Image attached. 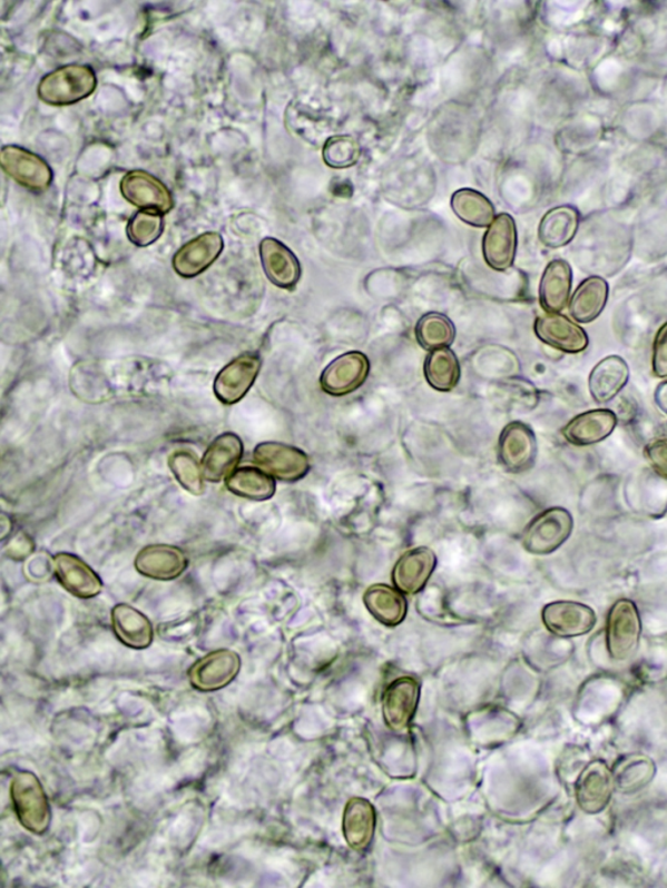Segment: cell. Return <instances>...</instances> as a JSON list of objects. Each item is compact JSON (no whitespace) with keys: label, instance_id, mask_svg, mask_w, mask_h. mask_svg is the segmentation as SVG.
<instances>
[{"label":"cell","instance_id":"11","mask_svg":"<svg viewBox=\"0 0 667 888\" xmlns=\"http://www.w3.org/2000/svg\"><path fill=\"white\" fill-rule=\"evenodd\" d=\"M542 622L556 637L571 639L585 637L592 631L597 616L594 609L585 603L557 601L543 608Z\"/></svg>","mask_w":667,"mask_h":888},{"label":"cell","instance_id":"16","mask_svg":"<svg viewBox=\"0 0 667 888\" xmlns=\"http://www.w3.org/2000/svg\"><path fill=\"white\" fill-rule=\"evenodd\" d=\"M225 248L224 237L218 233H205L195 237L175 253L173 266L182 278H195L217 262Z\"/></svg>","mask_w":667,"mask_h":888},{"label":"cell","instance_id":"23","mask_svg":"<svg viewBox=\"0 0 667 888\" xmlns=\"http://www.w3.org/2000/svg\"><path fill=\"white\" fill-rule=\"evenodd\" d=\"M136 570L153 580L170 581L179 578L188 566L186 554L178 547L150 545L135 559Z\"/></svg>","mask_w":667,"mask_h":888},{"label":"cell","instance_id":"27","mask_svg":"<svg viewBox=\"0 0 667 888\" xmlns=\"http://www.w3.org/2000/svg\"><path fill=\"white\" fill-rule=\"evenodd\" d=\"M115 637L128 648L141 650L151 645L153 625L150 620L139 610L120 603L112 609L111 614Z\"/></svg>","mask_w":667,"mask_h":888},{"label":"cell","instance_id":"34","mask_svg":"<svg viewBox=\"0 0 667 888\" xmlns=\"http://www.w3.org/2000/svg\"><path fill=\"white\" fill-rule=\"evenodd\" d=\"M451 208L460 220L473 227H488L496 219V209L478 190L459 189L451 197Z\"/></svg>","mask_w":667,"mask_h":888},{"label":"cell","instance_id":"39","mask_svg":"<svg viewBox=\"0 0 667 888\" xmlns=\"http://www.w3.org/2000/svg\"><path fill=\"white\" fill-rule=\"evenodd\" d=\"M360 155V145L354 137L342 135L334 136L325 144L324 160L333 168H347L356 165Z\"/></svg>","mask_w":667,"mask_h":888},{"label":"cell","instance_id":"36","mask_svg":"<svg viewBox=\"0 0 667 888\" xmlns=\"http://www.w3.org/2000/svg\"><path fill=\"white\" fill-rule=\"evenodd\" d=\"M416 339L428 351L449 348L455 342L457 330L452 320L441 313H428L419 319Z\"/></svg>","mask_w":667,"mask_h":888},{"label":"cell","instance_id":"33","mask_svg":"<svg viewBox=\"0 0 667 888\" xmlns=\"http://www.w3.org/2000/svg\"><path fill=\"white\" fill-rule=\"evenodd\" d=\"M229 492L249 501H267L275 494V481L263 470L242 466L226 478Z\"/></svg>","mask_w":667,"mask_h":888},{"label":"cell","instance_id":"2","mask_svg":"<svg viewBox=\"0 0 667 888\" xmlns=\"http://www.w3.org/2000/svg\"><path fill=\"white\" fill-rule=\"evenodd\" d=\"M11 801L22 828L41 836L51 823V809L43 786L33 772L19 771L12 778Z\"/></svg>","mask_w":667,"mask_h":888},{"label":"cell","instance_id":"38","mask_svg":"<svg viewBox=\"0 0 667 888\" xmlns=\"http://www.w3.org/2000/svg\"><path fill=\"white\" fill-rule=\"evenodd\" d=\"M165 229L163 214L143 210L129 219L127 235L130 243L145 248L155 244Z\"/></svg>","mask_w":667,"mask_h":888},{"label":"cell","instance_id":"10","mask_svg":"<svg viewBox=\"0 0 667 888\" xmlns=\"http://www.w3.org/2000/svg\"><path fill=\"white\" fill-rule=\"evenodd\" d=\"M120 193L129 204L137 208L158 214L170 213L174 198L163 181L144 170H134L120 181Z\"/></svg>","mask_w":667,"mask_h":888},{"label":"cell","instance_id":"18","mask_svg":"<svg viewBox=\"0 0 667 888\" xmlns=\"http://www.w3.org/2000/svg\"><path fill=\"white\" fill-rule=\"evenodd\" d=\"M261 264L267 279L274 286L283 289H293L302 277V266L295 253L285 244L273 237H266L259 244Z\"/></svg>","mask_w":667,"mask_h":888},{"label":"cell","instance_id":"8","mask_svg":"<svg viewBox=\"0 0 667 888\" xmlns=\"http://www.w3.org/2000/svg\"><path fill=\"white\" fill-rule=\"evenodd\" d=\"M498 456L503 468L510 473L531 470L538 458V440L531 426L520 421L506 426L498 442Z\"/></svg>","mask_w":667,"mask_h":888},{"label":"cell","instance_id":"13","mask_svg":"<svg viewBox=\"0 0 667 888\" xmlns=\"http://www.w3.org/2000/svg\"><path fill=\"white\" fill-rule=\"evenodd\" d=\"M534 333L543 344L563 354L578 355L589 346L585 328L561 313L542 314L536 319Z\"/></svg>","mask_w":667,"mask_h":888},{"label":"cell","instance_id":"22","mask_svg":"<svg viewBox=\"0 0 667 888\" xmlns=\"http://www.w3.org/2000/svg\"><path fill=\"white\" fill-rule=\"evenodd\" d=\"M628 379L630 367L625 358L617 355L605 357L589 374V393L596 403L607 404L622 393Z\"/></svg>","mask_w":667,"mask_h":888},{"label":"cell","instance_id":"7","mask_svg":"<svg viewBox=\"0 0 667 888\" xmlns=\"http://www.w3.org/2000/svg\"><path fill=\"white\" fill-rule=\"evenodd\" d=\"M371 363L362 352L352 351L330 363L320 378L321 388L332 396H346L365 384Z\"/></svg>","mask_w":667,"mask_h":888},{"label":"cell","instance_id":"32","mask_svg":"<svg viewBox=\"0 0 667 888\" xmlns=\"http://www.w3.org/2000/svg\"><path fill=\"white\" fill-rule=\"evenodd\" d=\"M616 790L622 793H634L647 787L656 776V764L649 757L643 754L626 756L615 764Z\"/></svg>","mask_w":667,"mask_h":888},{"label":"cell","instance_id":"21","mask_svg":"<svg viewBox=\"0 0 667 888\" xmlns=\"http://www.w3.org/2000/svg\"><path fill=\"white\" fill-rule=\"evenodd\" d=\"M437 565L434 551L428 547H416L399 559L393 571V581L398 591L416 594L425 588L432 578Z\"/></svg>","mask_w":667,"mask_h":888},{"label":"cell","instance_id":"31","mask_svg":"<svg viewBox=\"0 0 667 888\" xmlns=\"http://www.w3.org/2000/svg\"><path fill=\"white\" fill-rule=\"evenodd\" d=\"M364 603L380 623L388 626L401 624L408 615V601L401 591L389 585H373L364 594Z\"/></svg>","mask_w":667,"mask_h":888},{"label":"cell","instance_id":"9","mask_svg":"<svg viewBox=\"0 0 667 888\" xmlns=\"http://www.w3.org/2000/svg\"><path fill=\"white\" fill-rule=\"evenodd\" d=\"M242 668L241 657L220 649L206 654L188 671L190 684L202 692H214L233 683Z\"/></svg>","mask_w":667,"mask_h":888},{"label":"cell","instance_id":"5","mask_svg":"<svg viewBox=\"0 0 667 888\" xmlns=\"http://www.w3.org/2000/svg\"><path fill=\"white\" fill-rule=\"evenodd\" d=\"M0 165L9 178L36 194L48 190L53 180L51 167L42 157L17 145L2 149Z\"/></svg>","mask_w":667,"mask_h":888},{"label":"cell","instance_id":"41","mask_svg":"<svg viewBox=\"0 0 667 888\" xmlns=\"http://www.w3.org/2000/svg\"><path fill=\"white\" fill-rule=\"evenodd\" d=\"M644 456L659 476L667 480V438L650 441L644 448Z\"/></svg>","mask_w":667,"mask_h":888},{"label":"cell","instance_id":"42","mask_svg":"<svg viewBox=\"0 0 667 888\" xmlns=\"http://www.w3.org/2000/svg\"><path fill=\"white\" fill-rule=\"evenodd\" d=\"M655 403L658 410L667 415V379L656 387Z\"/></svg>","mask_w":667,"mask_h":888},{"label":"cell","instance_id":"40","mask_svg":"<svg viewBox=\"0 0 667 888\" xmlns=\"http://www.w3.org/2000/svg\"><path fill=\"white\" fill-rule=\"evenodd\" d=\"M651 369L657 378H667V320L659 326L651 347Z\"/></svg>","mask_w":667,"mask_h":888},{"label":"cell","instance_id":"20","mask_svg":"<svg viewBox=\"0 0 667 888\" xmlns=\"http://www.w3.org/2000/svg\"><path fill=\"white\" fill-rule=\"evenodd\" d=\"M618 417L611 410H592L580 413L563 427L565 440L573 446L587 447L608 440L616 431Z\"/></svg>","mask_w":667,"mask_h":888},{"label":"cell","instance_id":"35","mask_svg":"<svg viewBox=\"0 0 667 888\" xmlns=\"http://www.w3.org/2000/svg\"><path fill=\"white\" fill-rule=\"evenodd\" d=\"M424 374L429 386L437 392L448 393L454 389L460 381V364L454 351H432L425 359Z\"/></svg>","mask_w":667,"mask_h":888},{"label":"cell","instance_id":"29","mask_svg":"<svg viewBox=\"0 0 667 888\" xmlns=\"http://www.w3.org/2000/svg\"><path fill=\"white\" fill-rule=\"evenodd\" d=\"M375 830V811L365 799L350 800L343 816V833L349 846L357 852L371 846Z\"/></svg>","mask_w":667,"mask_h":888},{"label":"cell","instance_id":"12","mask_svg":"<svg viewBox=\"0 0 667 888\" xmlns=\"http://www.w3.org/2000/svg\"><path fill=\"white\" fill-rule=\"evenodd\" d=\"M615 790L612 771L601 760L590 762L575 783L579 807L588 815H598L607 809Z\"/></svg>","mask_w":667,"mask_h":888},{"label":"cell","instance_id":"3","mask_svg":"<svg viewBox=\"0 0 667 888\" xmlns=\"http://www.w3.org/2000/svg\"><path fill=\"white\" fill-rule=\"evenodd\" d=\"M573 519L562 507L548 509L536 516L523 533V547L529 554L548 555L555 553L571 537Z\"/></svg>","mask_w":667,"mask_h":888},{"label":"cell","instance_id":"14","mask_svg":"<svg viewBox=\"0 0 667 888\" xmlns=\"http://www.w3.org/2000/svg\"><path fill=\"white\" fill-rule=\"evenodd\" d=\"M261 371V358L256 354H244L233 359L214 381V394L224 404L233 405L248 394Z\"/></svg>","mask_w":667,"mask_h":888},{"label":"cell","instance_id":"25","mask_svg":"<svg viewBox=\"0 0 667 888\" xmlns=\"http://www.w3.org/2000/svg\"><path fill=\"white\" fill-rule=\"evenodd\" d=\"M630 500L636 497V507L644 514L663 516L667 511V480L651 468H644L628 482Z\"/></svg>","mask_w":667,"mask_h":888},{"label":"cell","instance_id":"19","mask_svg":"<svg viewBox=\"0 0 667 888\" xmlns=\"http://www.w3.org/2000/svg\"><path fill=\"white\" fill-rule=\"evenodd\" d=\"M53 571L68 593L82 600L94 599L102 591V580L79 556L60 553L53 556Z\"/></svg>","mask_w":667,"mask_h":888},{"label":"cell","instance_id":"24","mask_svg":"<svg viewBox=\"0 0 667 888\" xmlns=\"http://www.w3.org/2000/svg\"><path fill=\"white\" fill-rule=\"evenodd\" d=\"M243 442L236 434L225 433L214 441L203 457L204 478L219 482L232 474L243 456Z\"/></svg>","mask_w":667,"mask_h":888},{"label":"cell","instance_id":"30","mask_svg":"<svg viewBox=\"0 0 667 888\" xmlns=\"http://www.w3.org/2000/svg\"><path fill=\"white\" fill-rule=\"evenodd\" d=\"M579 211L572 206H558L543 216L539 227V239L551 249L563 248L578 234Z\"/></svg>","mask_w":667,"mask_h":888},{"label":"cell","instance_id":"15","mask_svg":"<svg viewBox=\"0 0 667 888\" xmlns=\"http://www.w3.org/2000/svg\"><path fill=\"white\" fill-rule=\"evenodd\" d=\"M420 700L416 679L404 677L393 681L382 695V714L390 730L403 731L412 722Z\"/></svg>","mask_w":667,"mask_h":888},{"label":"cell","instance_id":"26","mask_svg":"<svg viewBox=\"0 0 667 888\" xmlns=\"http://www.w3.org/2000/svg\"><path fill=\"white\" fill-rule=\"evenodd\" d=\"M572 289L571 265L565 259H555L542 274L540 304L547 313H561L570 304Z\"/></svg>","mask_w":667,"mask_h":888},{"label":"cell","instance_id":"28","mask_svg":"<svg viewBox=\"0 0 667 888\" xmlns=\"http://www.w3.org/2000/svg\"><path fill=\"white\" fill-rule=\"evenodd\" d=\"M609 298L608 282L601 277L582 280L570 298V314L578 324L594 323L607 308Z\"/></svg>","mask_w":667,"mask_h":888},{"label":"cell","instance_id":"1","mask_svg":"<svg viewBox=\"0 0 667 888\" xmlns=\"http://www.w3.org/2000/svg\"><path fill=\"white\" fill-rule=\"evenodd\" d=\"M97 76L90 66L68 65L58 68L38 83V97L50 106H70L95 93Z\"/></svg>","mask_w":667,"mask_h":888},{"label":"cell","instance_id":"4","mask_svg":"<svg viewBox=\"0 0 667 888\" xmlns=\"http://www.w3.org/2000/svg\"><path fill=\"white\" fill-rule=\"evenodd\" d=\"M641 638V619L630 600H619L609 611L607 648L611 660L624 662L638 652Z\"/></svg>","mask_w":667,"mask_h":888},{"label":"cell","instance_id":"37","mask_svg":"<svg viewBox=\"0 0 667 888\" xmlns=\"http://www.w3.org/2000/svg\"><path fill=\"white\" fill-rule=\"evenodd\" d=\"M168 466L179 484L194 495H202L204 493L203 468L199 466L197 458L189 451H176L168 457Z\"/></svg>","mask_w":667,"mask_h":888},{"label":"cell","instance_id":"17","mask_svg":"<svg viewBox=\"0 0 667 888\" xmlns=\"http://www.w3.org/2000/svg\"><path fill=\"white\" fill-rule=\"evenodd\" d=\"M518 231L516 220L510 214H500L489 226L482 240L485 263L497 272L509 270L516 262Z\"/></svg>","mask_w":667,"mask_h":888},{"label":"cell","instance_id":"6","mask_svg":"<svg viewBox=\"0 0 667 888\" xmlns=\"http://www.w3.org/2000/svg\"><path fill=\"white\" fill-rule=\"evenodd\" d=\"M253 461L259 470L285 482L302 480L311 470L310 457L304 451L279 442L258 444L253 453Z\"/></svg>","mask_w":667,"mask_h":888},{"label":"cell","instance_id":"43","mask_svg":"<svg viewBox=\"0 0 667 888\" xmlns=\"http://www.w3.org/2000/svg\"><path fill=\"white\" fill-rule=\"evenodd\" d=\"M666 434H667V424H666Z\"/></svg>","mask_w":667,"mask_h":888}]
</instances>
